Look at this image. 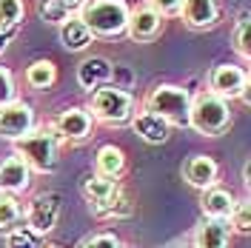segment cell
Wrapping results in <instances>:
<instances>
[{"label": "cell", "instance_id": "obj_1", "mask_svg": "<svg viewBox=\"0 0 251 248\" xmlns=\"http://www.w3.org/2000/svg\"><path fill=\"white\" fill-rule=\"evenodd\" d=\"M131 9L123 0H86L80 9V20L89 26L94 37H120L128 29Z\"/></svg>", "mask_w": 251, "mask_h": 248}, {"label": "cell", "instance_id": "obj_2", "mask_svg": "<svg viewBox=\"0 0 251 248\" xmlns=\"http://www.w3.org/2000/svg\"><path fill=\"white\" fill-rule=\"evenodd\" d=\"M15 154L23 157L31 171L51 174L60 166V137L54 134V128H34L15 143Z\"/></svg>", "mask_w": 251, "mask_h": 248}, {"label": "cell", "instance_id": "obj_3", "mask_svg": "<svg viewBox=\"0 0 251 248\" xmlns=\"http://www.w3.org/2000/svg\"><path fill=\"white\" fill-rule=\"evenodd\" d=\"M231 125V106L217 94L203 92L191 97V114H188V128H194L203 137H220Z\"/></svg>", "mask_w": 251, "mask_h": 248}, {"label": "cell", "instance_id": "obj_4", "mask_svg": "<svg viewBox=\"0 0 251 248\" xmlns=\"http://www.w3.org/2000/svg\"><path fill=\"white\" fill-rule=\"evenodd\" d=\"M143 109L163 117L169 125L177 128H188V114H191V94L183 86H174V83H160L151 92L146 94L143 100Z\"/></svg>", "mask_w": 251, "mask_h": 248}, {"label": "cell", "instance_id": "obj_5", "mask_svg": "<svg viewBox=\"0 0 251 248\" xmlns=\"http://www.w3.org/2000/svg\"><path fill=\"white\" fill-rule=\"evenodd\" d=\"M86 109L92 111L94 120L109 125H120V123H131L134 117V97L131 92H123L117 86H103L97 92L89 94V106Z\"/></svg>", "mask_w": 251, "mask_h": 248}, {"label": "cell", "instance_id": "obj_6", "mask_svg": "<svg viewBox=\"0 0 251 248\" xmlns=\"http://www.w3.org/2000/svg\"><path fill=\"white\" fill-rule=\"evenodd\" d=\"M37 128V117H34V109L23 100H15L9 106L0 109V140H23L26 134H31Z\"/></svg>", "mask_w": 251, "mask_h": 248}, {"label": "cell", "instance_id": "obj_7", "mask_svg": "<svg viewBox=\"0 0 251 248\" xmlns=\"http://www.w3.org/2000/svg\"><path fill=\"white\" fill-rule=\"evenodd\" d=\"M60 208H63V197L57 191H43V194H37V197L31 200L29 211H26L29 228L37 234V237L54 231V225H57V220H60Z\"/></svg>", "mask_w": 251, "mask_h": 248}, {"label": "cell", "instance_id": "obj_8", "mask_svg": "<svg viewBox=\"0 0 251 248\" xmlns=\"http://www.w3.org/2000/svg\"><path fill=\"white\" fill-rule=\"evenodd\" d=\"M94 128V117L89 109H80V106H72V109L60 111L54 117V134L60 140H69V143H86L92 137Z\"/></svg>", "mask_w": 251, "mask_h": 248}, {"label": "cell", "instance_id": "obj_9", "mask_svg": "<svg viewBox=\"0 0 251 248\" xmlns=\"http://www.w3.org/2000/svg\"><path fill=\"white\" fill-rule=\"evenodd\" d=\"M246 77L249 72H243L240 66H231V63H220L208 72V92L223 97V100H231V97H243V89H246Z\"/></svg>", "mask_w": 251, "mask_h": 248}, {"label": "cell", "instance_id": "obj_10", "mask_svg": "<svg viewBox=\"0 0 251 248\" xmlns=\"http://www.w3.org/2000/svg\"><path fill=\"white\" fill-rule=\"evenodd\" d=\"M80 191H83V197H86V202H89V208L100 217V214H103V208H106V205L120 194V183L94 171V174H89V177L83 180Z\"/></svg>", "mask_w": 251, "mask_h": 248}, {"label": "cell", "instance_id": "obj_11", "mask_svg": "<svg viewBox=\"0 0 251 248\" xmlns=\"http://www.w3.org/2000/svg\"><path fill=\"white\" fill-rule=\"evenodd\" d=\"M160 29H163V17L157 15L149 3H143V6H134V9H131L126 34H128L134 43H149V40H154L157 34H160Z\"/></svg>", "mask_w": 251, "mask_h": 248}, {"label": "cell", "instance_id": "obj_12", "mask_svg": "<svg viewBox=\"0 0 251 248\" xmlns=\"http://www.w3.org/2000/svg\"><path fill=\"white\" fill-rule=\"evenodd\" d=\"M194 246L197 248H228L231 246V225L223 217H205L194 228Z\"/></svg>", "mask_w": 251, "mask_h": 248}, {"label": "cell", "instance_id": "obj_13", "mask_svg": "<svg viewBox=\"0 0 251 248\" xmlns=\"http://www.w3.org/2000/svg\"><path fill=\"white\" fill-rule=\"evenodd\" d=\"M131 128H134V134L143 140V143H149V146H163L166 140L172 137V125L166 123L163 117H157L151 111H134V117H131Z\"/></svg>", "mask_w": 251, "mask_h": 248}, {"label": "cell", "instance_id": "obj_14", "mask_svg": "<svg viewBox=\"0 0 251 248\" xmlns=\"http://www.w3.org/2000/svg\"><path fill=\"white\" fill-rule=\"evenodd\" d=\"M217 174H220L217 163L208 154H191L183 163V180H186L188 186L200 188V191L217 186Z\"/></svg>", "mask_w": 251, "mask_h": 248}, {"label": "cell", "instance_id": "obj_15", "mask_svg": "<svg viewBox=\"0 0 251 248\" xmlns=\"http://www.w3.org/2000/svg\"><path fill=\"white\" fill-rule=\"evenodd\" d=\"M31 169L26 166V160L20 154H9L6 160H0V191L3 194H20L29 188Z\"/></svg>", "mask_w": 251, "mask_h": 248}, {"label": "cell", "instance_id": "obj_16", "mask_svg": "<svg viewBox=\"0 0 251 248\" xmlns=\"http://www.w3.org/2000/svg\"><path fill=\"white\" fill-rule=\"evenodd\" d=\"M111 72H114V66H111L106 57H86V60L77 66L80 89L92 94V92H97V89H103V86H109Z\"/></svg>", "mask_w": 251, "mask_h": 248}, {"label": "cell", "instance_id": "obj_17", "mask_svg": "<svg viewBox=\"0 0 251 248\" xmlns=\"http://www.w3.org/2000/svg\"><path fill=\"white\" fill-rule=\"evenodd\" d=\"M180 17L188 29H211L220 20V0H183Z\"/></svg>", "mask_w": 251, "mask_h": 248}, {"label": "cell", "instance_id": "obj_18", "mask_svg": "<svg viewBox=\"0 0 251 248\" xmlns=\"http://www.w3.org/2000/svg\"><path fill=\"white\" fill-rule=\"evenodd\" d=\"M60 43L66 51H86L94 43V34L89 31V26L80 20V15H72L60 26Z\"/></svg>", "mask_w": 251, "mask_h": 248}, {"label": "cell", "instance_id": "obj_19", "mask_svg": "<svg viewBox=\"0 0 251 248\" xmlns=\"http://www.w3.org/2000/svg\"><path fill=\"white\" fill-rule=\"evenodd\" d=\"M94 169L97 174H103V177H111V180H117V177H123L126 171V154L120 146H100L97 149V154H94Z\"/></svg>", "mask_w": 251, "mask_h": 248}, {"label": "cell", "instance_id": "obj_20", "mask_svg": "<svg viewBox=\"0 0 251 248\" xmlns=\"http://www.w3.org/2000/svg\"><path fill=\"white\" fill-rule=\"evenodd\" d=\"M234 194L228 191V188L223 186H211L203 191V200H200V205H203V214L205 217H223L228 220V214H231V208H234Z\"/></svg>", "mask_w": 251, "mask_h": 248}, {"label": "cell", "instance_id": "obj_21", "mask_svg": "<svg viewBox=\"0 0 251 248\" xmlns=\"http://www.w3.org/2000/svg\"><path fill=\"white\" fill-rule=\"evenodd\" d=\"M54 80H57V66L51 60H34L29 69H26V83H29L31 89H37V92L51 89Z\"/></svg>", "mask_w": 251, "mask_h": 248}, {"label": "cell", "instance_id": "obj_22", "mask_svg": "<svg viewBox=\"0 0 251 248\" xmlns=\"http://www.w3.org/2000/svg\"><path fill=\"white\" fill-rule=\"evenodd\" d=\"M20 220H23V205L17 202V197L0 191V231H15Z\"/></svg>", "mask_w": 251, "mask_h": 248}, {"label": "cell", "instance_id": "obj_23", "mask_svg": "<svg viewBox=\"0 0 251 248\" xmlns=\"http://www.w3.org/2000/svg\"><path fill=\"white\" fill-rule=\"evenodd\" d=\"M26 15L23 0H0V29L6 31H17Z\"/></svg>", "mask_w": 251, "mask_h": 248}, {"label": "cell", "instance_id": "obj_24", "mask_svg": "<svg viewBox=\"0 0 251 248\" xmlns=\"http://www.w3.org/2000/svg\"><path fill=\"white\" fill-rule=\"evenodd\" d=\"M37 15L43 23H51V26H63L72 12L63 6V0H37Z\"/></svg>", "mask_w": 251, "mask_h": 248}, {"label": "cell", "instance_id": "obj_25", "mask_svg": "<svg viewBox=\"0 0 251 248\" xmlns=\"http://www.w3.org/2000/svg\"><path fill=\"white\" fill-rule=\"evenodd\" d=\"M231 43H234V51L240 57L251 60V17H240V20H237Z\"/></svg>", "mask_w": 251, "mask_h": 248}, {"label": "cell", "instance_id": "obj_26", "mask_svg": "<svg viewBox=\"0 0 251 248\" xmlns=\"http://www.w3.org/2000/svg\"><path fill=\"white\" fill-rule=\"evenodd\" d=\"M228 225H231V231L251 234V200L234 202V208L228 214Z\"/></svg>", "mask_w": 251, "mask_h": 248}, {"label": "cell", "instance_id": "obj_27", "mask_svg": "<svg viewBox=\"0 0 251 248\" xmlns=\"http://www.w3.org/2000/svg\"><path fill=\"white\" fill-rule=\"evenodd\" d=\"M6 246L9 248H43L40 246V237L31 231L29 225H26V228H15V231H9Z\"/></svg>", "mask_w": 251, "mask_h": 248}, {"label": "cell", "instance_id": "obj_28", "mask_svg": "<svg viewBox=\"0 0 251 248\" xmlns=\"http://www.w3.org/2000/svg\"><path fill=\"white\" fill-rule=\"evenodd\" d=\"M77 248H128L120 243V237L111 231H100V234H92V237H86V240H80Z\"/></svg>", "mask_w": 251, "mask_h": 248}, {"label": "cell", "instance_id": "obj_29", "mask_svg": "<svg viewBox=\"0 0 251 248\" xmlns=\"http://www.w3.org/2000/svg\"><path fill=\"white\" fill-rule=\"evenodd\" d=\"M131 214V200H128V194H126L123 188H120V194L114 197V200L103 208V214L100 217H106V220H120V217H128Z\"/></svg>", "mask_w": 251, "mask_h": 248}, {"label": "cell", "instance_id": "obj_30", "mask_svg": "<svg viewBox=\"0 0 251 248\" xmlns=\"http://www.w3.org/2000/svg\"><path fill=\"white\" fill-rule=\"evenodd\" d=\"M15 100H17L15 74H12L6 66H0V109H3V106H9V103H15Z\"/></svg>", "mask_w": 251, "mask_h": 248}, {"label": "cell", "instance_id": "obj_31", "mask_svg": "<svg viewBox=\"0 0 251 248\" xmlns=\"http://www.w3.org/2000/svg\"><path fill=\"white\" fill-rule=\"evenodd\" d=\"M149 6L160 17H177L183 12V0H149Z\"/></svg>", "mask_w": 251, "mask_h": 248}, {"label": "cell", "instance_id": "obj_32", "mask_svg": "<svg viewBox=\"0 0 251 248\" xmlns=\"http://www.w3.org/2000/svg\"><path fill=\"white\" fill-rule=\"evenodd\" d=\"M111 83H114L117 89L128 92V89L134 86V72H131L128 66H114V72H111Z\"/></svg>", "mask_w": 251, "mask_h": 248}, {"label": "cell", "instance_id": "obj_33", "mask_svg": "<svg viewBox=\"0 0 251 248\" xmlns=\"http://www.w3.org/2000/svg\"><path fill=\"white\" fill-rule=\"evenodd\" d=\"M17 31H6V29H0V54L9 49V43H12V37H15Z\"/></svg>", "mask_w": 251, "mask_h": 248}, {"label": "cell", "instance_id": "obj_34", "mask_svg": "<svg viewBox=\"0 0 251 248\" xmlns=\"http://www.w3.org/2000/svg\"><path fill=\"white\" fill-rule=\"evenodd\" d=\"M63 6H66V9H69L72 15H75V12H77V15H80V9L86 6V0H63Z\"/></svg>", "mask_w": 251, "mask_h": 248}, {"label": "cell", "instance_id": "obj_35", "mask_svg": "<svg viewBox=\"0 0 251 248\" xmlns=\"http://www.w3.org/2000/svg\"><path fill=\"white\" fill-rule=\"evenodd\" d=\"M240 100L251 106V72H249V77H246V89H243V97H240Z\"/></svg>", "mask_w": 251, "mask_h": 248}, {"label": "cell", "instance_id": "obj_36", "mask_svg": "<svg viewBox=\"0 0 251 248\" xmlns=\"http://www.w3.org/2000/svg\"><path fill=\"white\" fill-rule=\"evenodd\" d=\"M243 180H246V186L251 188V157L246 160V166H243Z\"/></svg>", "mask_w": 251, "mask_h": 248}, {"label": "cell", "instance_id": "obj_37", "mask_svg": "<svg viewBox=\"0 0 251 248\" xmlns=\"http://www.w3.org/2000/svg\"><path fill=\"white\" fill-rule=\"evenodd\" d=\"M177 248H197L194 243H183V246H177Z\"/></svg>", "mask_w": 251, "mask_h": 248}, {"label": "cell", "instance_id": "obj_38", "mask_svg": "<svg viewBox=\"0 0 251 248\" xmlns=\"http://www.w3.org/2000/svg\"><path fill=\"white\" fill-rule=\"evenodd\" d=\"M43 248H63V246H57V243H51V246H43Z\"/></svg>", "mask_w": 251, "mask_h": 248}]
</instances>
